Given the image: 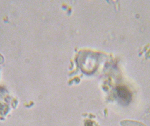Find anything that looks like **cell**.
Segmentation results:
<instances>
[{
	"instance_id": "obj_1",
	"label": "cell",
	"mask_w": 150,
	"mask_h": 126,
	"mask_svg": "<svg viewBox=\"0 0 150 126\" xmlns=\"http://www.w3.org/2000/svg\"><path fill=\"white\" fill-rule=\"evenodd\" d=\"M117 94L118 98L123 104L127 105L130 103L132 95L126 87H118L117 88Z\"/></svg>"
},
{
	"instance_id": "obj_2",
	"label": "cell",
	"mask_w": 150,
	"mask_h": 126,
	"mask_svg": "<svg viewBox=\"0 0 150 126\" xmlns=\"http://www.w3.org/2000/svg\"><path fill=\"white\" fill-rule=\"evenodd\" d=\"M122 126H146L138 121L134 120H123L121 122Z\"/></svg>"
}]
</instances>
